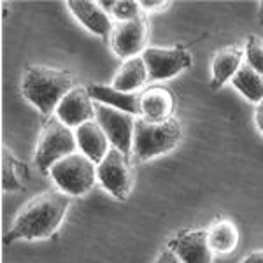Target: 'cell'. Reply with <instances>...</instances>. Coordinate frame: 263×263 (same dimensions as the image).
<instances>
[{
    "label": "cell",
    "mask_w": 263,
    "mask_h": 263,
    "mask_svg": "<svg viewBox=\"0 0 263 263\" xmlns=\"http://www.w3.org/2000/svg\"><path fill=\"white\" fill-rule=\"evenodd\" d=\"M244 51L240 48H224L219 51L213 60V86H223L227 81L233 79V76L242 67Z\"/></svg>",
    "instance_id": "17"
},
{
    "label": "cell",
    "mask_w": 263,
    "mask_h": 263,
    "mask_svg": "<svg viewBox=\"0 0 263 263\" xmlns=\"http://www.w3.org/2000/svg\"><path fill=\"white\" fill-rule=\"evenodd\" d=\"M171 249L179 256L182 263H211L213 249L209 246L207 232L193 230L176 237Z\"/></svg>",
    "instance_id": "11"
},
{
    "label": "cell",
    "mask_w": 263,
    "mask_h": 263,
    "mask_svg": "<svg viewBox=\"0 0 263 263\" xmlns=\"http://www.w3.org/2000/svg\"><path fill=\"white\" fill-rule=\"evenodd\" d=\"M74 88V79L69 72L51 67H30L23 76L21 91L42 114L57 111L63 97Z\"/></svg>",
    "instance_id": "2"
},
{
    "label": "cell",
    "mask_w": 263,
    "mask_h": 263,
    "mask_svg": "<svg viewBox=\"0 0 263 263\" xmlns=\"http://www.w3.org/2000/svg\"><path fill=\"white\" fill-rule=\"evenodd\" d=\"M97 177L112 197L120 200L128 197L132 186L130 171L126 165V156L116 147H111L105 158L97 165Z\"/></svg>",
    "instance_id": "7"
},
{
    "label": "cell",
    "mask_w": 263,
    "mask_h": 263,
    "mask_svg": "<svg viewBox=\"0 0 263 263\" xmlns=\"http://www.w3.org/2000/svg\"><path fill=\"white\" fill-rule=\"evenodd\" d=\"M240 263H263V251H256V253L249 254V256L244 258Z\"/></svg>",
    "instance_id": "26"
},
{
    "label": "cell",
    "mask_w": 263,
    "mask_h": 263,
    "mask_svg": "<svg viewBox=\"0 0 263 263\" xmlns=\"http://www.w3.org/2000/svg\"><path fill=\"white\" fill-rule=\"evenodd\" d=\"M88 88H72L57 107V118L67 126H81L95 120V105L91 104Z\"/></svg>",
    "instance_id": "9"
},
{
    "label": "cell",
    "mask_w": 263,
    "mask_h": 263,
    "mask_svg": "<svg viewBox=\"0 0 263 263\" xmlns=\"http://www.w3.org/2000/svg\"><path fill=\"white\" fill-rule=\"evenodd\" d=\"M51 177L67 195H84L95 184V163L83 153H72L51 167Z\"/></svg>",
    "instance_id": "4"
},
{
    "label": "cell",
    "mask_w": 263,
    "mask_h": 263,
    "mask_svg": "<svg viewBox=\"0 0 263 263\" xmlns=\"http://www.w3.org/2000/svg\"><path fill=\"white\" fill-rule=\"evenodd\" d=\"M141 7H146V9H155V7H162L167 6V2H162V0H144V2H139Z\"/></svg>",
    "instance_id": "25"
},
{
    "label": "cell",
    "mask_w": 263,
    "mask_h": 263,
    "mask_svg": "<svg viewBox=\"0 0 263 263\" xmlns=\"http://www.w3.org/2000/svg\"><path fill=\"white\" fill-rule=\"evenodd\" d=\"M147 78L149 74H147V67L142 57H134L123 63L118 74L114 76L112 88L123 93H134L146 83Z\"/></svg>",
    "instance_id": "16"
},
{
    "label": "cell",
    "mask_w": 263,
    "mask_h": 263,
    "mask_svg": "<svg viewBox=\"0 0 263 263\" xmlns=\"http://www.w3.org/2000/svg\"><path fill=\"white\" fill-rule=\"evenodd\" d=\"M76 139H78V147L83 155H86L93 163H100L109 153V139L97 120L86 121L84 125L78 126L76 130Z\"/></svg>",
    "instance_id": "13"
},
{
    "label": "cell",
    "mask_w": 263,
    "mask_h": 263,
    "mask_svg": "<svg viewBox=\"0 0 263 263\" xmlns=\"http://www.w3.org/2000/svg\"><path fill=\"white\" fill-rule=\"evenodd\" d=\"M254 121H256V126L260 128L263 134V100L256 105V112H254Z\"/></svg>",
    "instance_id": "24"
},
{
    "label": "cell",
    "mask_w": 263,
    "mask_h": 263,
    "mask_svg": "<svg viewBox=\"0 0 263 263\" xmlns=\"http://www.w3.org/2000/svg\"><path fill=\"white\" fill-rule=\"evenodd\" d=\"M246 58H248V65L253 67L260 76H263V44L258 37H249L248 48H246Z\"/></svg>",
    "instance_id": "21"
},
{
    "label": "cell",
    "mask_w": 263,
    "mask_h": 263,
    "mask_svg": "<svg viewBox=\"0 0 263 263\" xmlns=\"http://www.w3.org/2000/svg\"><path fill=\"white\" fill-rule=\"evenodd\" d=\"M69 197L65 193L44 192L25 205L6 237V242L25 239H46L62 224L69 209Z\"/></svg>",
    "instance_id": "1"
},
{
    "label": "cell",
    "mask_w": 263,
    "mask_h": 263,
    "mask_svg": "<svg viewBox=\"0 0 263 263\" xmlns=\"http://www.w3.org/2000/svg\"><path fill=\"white\" fill-rule=\"evenodd\" d=\"M156 263H182L179 260V256H177L176 253L172 251V249H165V251L160 253L158 260H156Z\"/></svg>",
    "instance_id": "23"
},
{
    "label": "cell",
    "mask_w": 263,
    "mask_h": 263,
    "mask_svg": "<svg viewBox=\"0 0 263 263\" xmlns=\"http://www.w3.org/2000/svg\"><path fill=\"white\" fill-rule=\"evenodd\" d=\"M95 120L105 132L112 147L128 156L134 149V132L135 118L120 109L109 107V105L95 104Z\"/></svg>",
    "instance_id": "6"
},
{
    "label": "cell",
    "mask_w": 263,
    "mask_h": 263,
    "mask_svg": "<svg viewBox=\"0 0 263 263\" xmlns=\"http://www.w3.org/2000/svg\"><path fill=\"white\" fill-rule=\"evenodd\" d=\"M142 60L153 81L171 79L188 69L192 63L190 54L179 48H147L142 54Z\"/></svg>",
    "instance_id": "8"
},
{
    "label": "cell",
    "mask_w": 263,
    "mask_h": 263,
    "mask_svg": "<svg viewBox=\"0 0 263 263\" xmlns=\"http://www.w3.org/2000/svg\"><path fill=\"white\" fill-rule=\"evenodd\" d=\"M260 7H261V14H263V2L260 4Z\"/></svg>",
    "instance_id": "27"
},
{
    "label": "cell",
    "mask_w": 263,
    "mask_h": 263,
    "mask_svg": "<svg viewBox=\"0 0 263 263\" xmlns=\"http://www.w3.org/2000/svg\"><path fill=\"white\" fill-rule=\"evenodd\" d=\"M146 23L141 18L118 23L111 33V44L114 53L121 58H126V60L137 57V53H141L144 46H146Z\"/></svg>",
    "instance_id": "10"
},
{
    "label": "cell",
    "mask_w": 263,
    "mask_h": 263,
    "mask_svg": "<svg viewBox=\"0 0 263 263\" xmlns=\"http://www.w3.org/2000/svg\"><path fill=\"white\" fill-rule=\"evenodd\" d=\"M232 83L249 102L260 104L263 100V76L258 74L248 63L240 67L239 72L233 76Z\"/></svg>",
    "instance_id": "18"
},
{
    "label": "cell",
    "mask_w": 263,
    "mask_h": 263,
    "mask_svg": "<svg viewBox=\"0 0 263 263\" xmlns=\"http://www.w3.org/2000/svg\"><path fill=\"white\" fill-rule=\"evenodd\" d=\"M2 186L6 192H14L20 190V182L16 181L14 174H9V163L6 162V156H4V167H2Z\"/></svg>",
    "instance_id": "22"
},
{
    "label": "cell",
    "mask_w": 263,
    "mask_h": 263,
    "mask_svg": "<svg viewBox=\"0 0 263 263\" xmlns=\"http://www.w3.org/2000/svg\"><path fill=\"white\" fill-rule=\"evenodd\" d=\"M207 239H209V246L213 251L230 253L239 242V232L232 221L223 219L211 227V230L207 232Z\"/></svg>",
    "instance_id": "19"
},
{
    "label": "cell",
    "mask_w": 263,
    "mask_h": 263,
    "mask_svg": "<svg viewBox=\"0 0 263 263\" xmlns=\"http://www.w3.org/2000/svg\"><path fill=\"white\" fill-rule=\"evenodd\" d=\"M182 130L177 120L149 121L146 118L135 120L134 155L139 160H151L172 151L181 142Z\"/></svg>",
    "instance_id": "3"
},
{
    "label": "cell",
    "mask_w": 263,
    "mask_h": 263,
    "mask_svg": "<svg viewBox=\"0 0 263 263\" xmlns=\"http://www.w3.org/2000/svg\"><path fill=\"white\" fill-rule=\"evenodd\" d=\"M105 12H111L120 23L134 21L141 18V4L134 0H109V2H99Z\"/></svg>",
    "instance_id": "20"
},
{
    "label": "cell",
    "mask_w": 263,
    "mask_h": 263,
    "mask_svg": "<svg viewBox=\"0 0 263 263\" xmlns=\"http://www.w3.org/2000/svg\"><path fill=\"white\" fill-rule=\"evenodd\" d=\"M174 109L172 93L165 88H151L141 95V114L149 121L171 120Z\"/></svg>",
    "instance_id": "15"
},
{
    "label": "cell",
    "mask_w": 263,
    "mask_h": 263,
    "mask_svg": "<svg viewBox=\"0 0 263 263\" xmlns=\"http://www.w3.org/2000/svg\"><path fill=\"white\" fill-rule=\"evenodd\" d=\"M88 93L97 104L109 105V107L120 109L128 114H141V95L134 93L118 91L112 86H104V84H90Z\"/></svg>",
    "instance_id": "14"
},
{
    "label": "cell",
    "mask_w": 263,
    "mask_h": 263,
    "mask_svg": "<svg viewBox=\"0 0 263 263\" xmlns=\"http://www.w3.org/2000/svg\"><path fill=\"white\" fill-rule=\"evenodd\" d=\"M69 9L90 32L100 37H109L112 33V21L109 14L100 7L99 2L91 0H70Z\"/></svg>",
    "instance_id": "12"
},
{
    "label": "cell",
    "mask_w": 263,
    "mask_h": 263,
    "mask_svg": "<svg viewBox=\"0 0 263 263\" xmlns=\"http://www.w3.org/2000/svg\"><path fill=\"white\" fill-rule=\"evenodd\" d=\"M76 147H78V139L76 134H72L70 126L63 125L58 118H53L46 125L37 144L35 163L42 172H48L54 163L76 153Z\"/></svg>",
    "instance_id": "5"
}]
</instances>
